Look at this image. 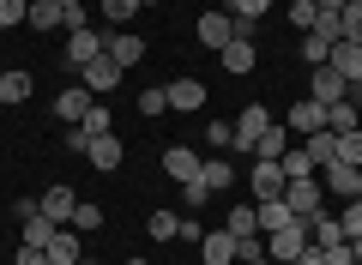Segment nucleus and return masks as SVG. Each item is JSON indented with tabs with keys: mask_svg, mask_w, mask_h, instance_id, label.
I'll use <instances>...</instances> for the list:
<instances>
[{
	"mask_svg": "<svg viewBox=\"0 0 362 265\" xmlns=\"http://www.w3.org/2000/svg\"><path fill=\"white\" fill-rule=\"evenodd\" d=\"M163 109H169V97H163L157 85H151V90H139V114H145V121H157Z\"/></svg>",
	"mask_w": 362,
	"mask_h": 265,
	"instance_id": "36",
	"label": "nucleus"
},
{
	"mask_svg": "<svg viewBox=\"0 0 362 265\" xmlns=\"http://www.w3.org/2000/svg\"><path fill=\"white\" fill-rule=\"evenodd\" d=\"M66 229H85V235H90V229H103V205L78 199V205H73V223H66Z\"/></svg>",
	"mask_w": 362,
	"mask_h": 265,
	"instance_id": "32",
	"label": "nucleus"
},
{
	"mask_svg": "<svg viewBox=\"0 0 362 265\" xmlns=\"http://www.w3.org/2000/svg\"><path fill=\"white\" fill-rule=\"evenodd\" d=\"M121 78H127V73H121L109 54H97V61L85 66V90H90V97H109V90H121Z\"/></svg>",
	"mask_w": 362,
	"mask_h": 265,
	"instance_id": "6",
	"label": "nucleus"
},
{
	"mask_svg": "<svg viewBox=\"0 0 362 265\" xmlns=\"http://www.w3.org/2000/svg\"><path fill=\"white\" fill-rule=\"evenodd\" d=\"M326 66H332V73L344 78V85H362V42H338Z\"/></svg>",
	"mask_w": 362,
	"mask_h": 265,
	"instance_id": "16",
	"label": "nucleus"
},
{
	"mask_svg": "<svg viewBox=\"0 0 362 265\" xmlns=\"http://www.w3.org/2000/svg\"><path fill=\"white\" fill-rule=\"evenodd\" d=\"M30 85H37V78H30L25 66H6V73H0V102H25Z\"/></svg>",
	"mask_w": 362,
	"mask_h": 265,
	"instance_id": "25",
	"label": "nucleus"
},
{
	"mask_svg": "<svg viewBox=\"0 0 362 265\" xmlns=\"http://www.w3.org/2000/svg\"><path fill=\"white\" fill-rule=\"evenodd\" d=\"M37 205H42V217H49V223H61V229H66V223H73V205H78V193L66 187V181H54V187L42 193Z\"/></svg>",
	"mask_w": 362,
	"mask_h": 265,
	"instance_id": "8",
	"label": "nucleus"
},
{
	"mask_svg": "<svg viewBox=\"0 0 362 265\" xmlns=\"http://www.w3.org/2000/svg\"><path fill=\"white\" fill-rule=\"evenodd\" d=\"M199 181H206L211 193H230V187H235V169H230V157L218 151V157H211V163H199Z\"/></svg>",
	"mask_w": 362,
	"mask_h": 265,
	"instance_id": "24",
	"label": "nucleus"
},
{
	"mask_svg": "<svg viewBox=\"0 0 362 265\" xmlns=\"http://www.w3.org/2000/svg\"><path fill=\"white\" fill-rule=\"evenodd\" d=\"M320 187H326V193H338V199H356L362 169H350V163H326V169H320Z\"/></svg>",
	"mask_w": 362,
	"mask_h": 265,
	"instance_id": "12",
	"label": "nucleus"
},
{
	"mask_svg": "<svg viewBox=\"0 0 362 265\" xmlns=\"http://www.w3.org/2000/svg\"><path fill=\"white\" fill-rule=\"evenodd\" d=\"M181 199H187V211H199V205L211 199V187L206 181H181Z\"/></svg>",
	"mask_w": 362,
	"mask_h": 265,
	"instance_id": "41",
	"label": "nucleus"
},
{
	"mask_svg": "<svg viewBox=\"0 0 362 265\" xmlns=\"http://www.w3.org/2000/svg\"><path fill=\"white\" fill-rule=\"evenodd\" d=\"M78 126H85L90 139H97V133H109V109H97V102H90V114H85V121H78Z\"/></svg>",
	"mask_w": 362,
	"mask_h": 265,
	"instance_id": "42",
	"label": "nucleus"
},
{
	"mask_svg": "<svg viewBox=\"0 0 362 265\" xmlns=\"http://www.w3.org/2000/svg\"><path fill=\"white\" fill-rule=\"evenodd\" d=\"M211 6H218V13H223V6H230V0H211Z\"/></svg>",
	"mask_w": 362,
	"mask_h": 265,
	"instance_id": "49",
	"label": "nucleus"
},
{
	"mask_svg": "<svg viewBox=\"0 0 362 265\" xmlns=\"http://www.w3.org/2000/svg\"><path fill=\"white\" fill-rule=\"evenodd\" d=\"M314 13H320V18H338V13H344V0H314Z\"/></svg>",
	"mask_w": 362,
	"mask_h": 265,
	"instance_id": "45",
	"label": "nucleus"
},
{
	"mask_svg": "<svg viewBox=\"0 0 362 265\" xmlns=\"http://www.w3.org/2000/svg\"><path fill=\"white\" fill-rule=\"evenodd\" d=\"M25 13H30V0H0V30H6V25H25Z\"/></svg>",
	"mask_w": 362,
	"mask_h": 265,
	"instance_id": "39",
	"label": "nucleus"
},
{
	"mask_svg": "<svg viewBox=\"0 0 362 265\" xmlns=\"http://www.w3.org/2000/svg\"><path fill=\"white\" fill-rule=\"evenodd\" d=\"M356 121H362V114H356V102H332V109H326V133H356Z\"/></svg>",
	"mask_w": 362,
	"mask_h": 265,
	"instance_id": "29",
	"label": "nucleus"
},
{
	"mask_svg": "<svg viewBox=\"0 0 362 265\" xmlns=\"http://www.w3.org/2000/svg\"><path fill=\"white\" fill-rule=\"evenodd\" d=\"M278 169H284V181H308V175H320V169H314V157L302 151V145H290V151H284V163H278Z\"/></svg>",
	"mask_w": 362,
	"mask_h": 265,
	"instance_id": "27",
	"label": "nucleus"
},
{
	"mask_svg": "<svg viewBox=\"0 0 362 265\" xmlns=\"http://www.w3.org/2000/svg\"><path fill=\"white\" fill-rule=\"evenodd\" d=\"M302 247H308V217H290L284 229H272V235H266V259L272 265H290Z\"/></svg>",
	"mask_w": 362,
	"mask_h": 265,
	"instance_id": "1",
	"label": "nucleus"
},
{
	"mask_svg": "<svg viewBox=\"0 0 362 265\" xmlns=\"http://www.w3.org/2000/svg\"><path fill=\"white\" fill-rule=\"evenodd\" d=\"M272 13V0H230V25H235V37H254V25Z\"/></svg>",
	"mask_w": 362,
	"mask_h": 265,
	"instance_id": "18",
	"label": "nucleus"
},
{
	"mask_svg": "<svg viewBox=\"0 0 362 265\" xmlns=\"http://www.w3.org/2000/svg\"><path fill=\"white\" fill-rule=\"evenodd\" d=\"M42 253H49V265H78L85 259V253H78V229H54V241Z\"/></svg>",
	"mask_w": 362,
	"mask_h": 265,
	"instance_id": "23",
	"label": "nucleus"
},
{
	"mask_svg": "<svg viewBox=\"0 0 362 265\" xmlns=\"http://www.w3.org/2000/svg\"><path fill=\"white\" fill-rule=\"evenodd\" d=\"M356 199H362V187H356Z\"/></svg>",
	"mask_w": 362,
	"mask_h": 265,
	"instance_id": "54",
	"label": "nucleus"
},
{
	"mask_svg": "<svg viewBox=\"0 0 362 265\" xmlns=\"http://www.w3.org/2000/svg\"><path fill=\"white\" fill-rule=\"evenodd\" d=\"M247 187H254V205H266V199H284V169L278 163H254V175H247Z\"/></svg>",
	"mask_w": 362,
	"mask_h": 265,
	"instance_id": "4",
	"label": "nucleus"
},
{
	"mask_svg": "<svg viewBox=\"0 0 362 265\" xmlns=\"http://www.w3.org/2000/svg\"><path fill=\"white\" fill-rule=\"evenodd\" d=\"M266 126H272V114L259 109V102H247V109L235 114V151H254V139L266 133Z\"/></svg>",
	"mask_w": 362,
	"mask_h": 265,
	"instance_id": "9",
	"label": "nucleus"
},
{
	"mask_svg": "<svg viewBox=\"0 0 362 265\" xmlns=\"http://www.w3.org/2000/svg\"><path fill=\"white\" fill-rule=\"evenodd\" d=\"M284 126H290V133H302V139H308V133H326V109L314 97H302V102H290Z\"/></svg>",
	"mask_w": 362,
	"mask_h": 265,
	"instance_id": "5",
	"label": "nucleus"
},
{
	"mask_svg": "<svg viewBox=\"0 0 362 265\" xmlns=\"http://www.w3.org/2000/svg\"><path fill=\"white\" fill-rule=\"evenodd\" d=\"M218 61H223V73H235V78L254 73V61H259V54H254V37H230V42L218 49Z\"/></svg>",
	"mask_w": 362,
	"mask_h": 265,
	"instance_id": "10",
	"label": "nucleus"
},
{
	"mask_svg": "<svg viewBox=\"0 0 362 265\" xmlns=\"http://www.w3.org/2000/svg\"><path fill=\"white\" fill-rule=\"evenodd\" d=\"M25 25L30 30H66V6H61V0H30Z\"/></svg>",
	"mask_w": 362,
	"mask_h": 265,
	"instance_id": "19",
	"label": "nucleus"
},
{
	"mask_svg": "<svg viewBox=\"0 0 362 265\" xmlns=\"http://www.w3.org/2000/svg\"><path fill=\"white\" fill-rule=\"evenodd\" d=\"M338 229H344V241H362V199H344V211H338Z\"/></svg>",
	"mask_w": 362,
	"mask_h": 265,
	"instance_id": "34",
	"label": "nucleus"
},
{
	"mask_svg": "<svg viewBox=\"0 0 362 265\" xmlns=\"http://www.w3.org/2000/svg\"><path fill=\"white\" fill-rule=\"evenodd\" d=\"M103 54L121 66V73H133V66L145 61V37H133V30H109V37H103Z\"/></svg>",
	"mask_w": 362,
	"mask_h": 265,
	"instance_id": "2",
	"label": "nucleus"
},
{
	"mask_svg": "<svg viewBox=\"0 0 362 265\" xmlns=\"http://www.w3.org/2000/svg\"><path fill=\"white\" fill-rule=\"evenodd\" d=\"M97 54H103V37H97V30H73V37H66V66H90L97 61Z\"/></svg>",
	"mask_w": 362,
	"mask_h": 265,
	"instance_id": "14",
	"label": "nucleus"
},
{
	"mask_svg": "<svg viewBox=\"0 0 362 265\" xmlns=\"http://www.w3.org/2000/svg\"><path fill=\"white\" fill-rule=\"evenodd\" d=\"M308 97L320 102V109H332V102H344V97H350V85L332 73V66H314V78H308Z\"/></svg>",
	"mask_w": 362,
	"mask_h": 265,
	"instance_id": "7",
	"label": "nucleus"
},
{
	"mask_svg": "<svg viewBox=\"0 0 362 265\" xmlns=\"http://www.w3.org/2000/svg\"><path fill=\"white\" fill-rule=\"evenodd\" d=\"M163 97H169V109H181V114L206 109V85H199V78H175V85H163Z\"/></svg>",
	"mask_w": 362,
	"mask_h": 265,
	"instance_id": "13",
	"label": "nucleus"
},
{
	"mask_svg": "<svg viewBox=\"0 0 362 265\" xmlns=\"http://www.w3.org/2000/svg\"><path fill=\"white\" fill-rule=\"evenodd\" d=\"M326 265H356V247H350V241H338V247H326Z\"/></svg>",
	"mask_w": 362,
	"mask_h": 265,
	"instance_id": "43",
	"label": "nucleus"
},
{
	"mask_svg": "<svg viewBox=\"0 0 362 265\" xmlns=\"http://www.w3.org/2000/svg\"><path fill=\"white\" fill-rule=\"evenodd\" d=\"M145 235L151 241H181V217L175 211H151L145 217Z\"/></svg>",
	"mask_w": 362,
	"mask_h": 265,
	"instance_id": "28",
	"label": "nucleus"
},
{
	"mask_svg": "<svg viewBox=\"0 0 362 265\" xmlns=\"http://www.w3.org/2000/svg\"><path fill=\"white\" fill-rule=\"evenodd\" d=\"M284 151H290V126H266L254 139V163H284Z\"/></svg>",
	"mask_w": 362,
	"mask_h": 265,
	"instance_id": "17",
	"label": "nucleus"
},
{
	"mask_svg": "<svg viewBox=\"0 0 362 265\" xmlns=\"http://www.w3.org/2000/svg\"><path fill=\"white\" fill-rule=\"evenodd\" d=\"M284 205H290V211H296V217H314V211H320V205H326V187H320V181H290V187H284Z\"/></svg>",
	"mask_w": 362,
	"mask_h": 265,
	"instance_id": "3",
	"label": "nucleus"
},
{
	"mask_svg": "<svg viewBox=\"0 0 362 265\" xmlns=\"http://www.w3.org/2000/svg\"><path fill=\"white\" fill-rule=\"evenodd\" d=\"M344 6H362V0H344Z\"/></svg>",
	"mask_w": 362,
	"mask_h": 265,
	"instance_id": "52",
	"label": "nucleus"
},
{
	"mask_svg": "<svg viewBox=\"0 0 362 265\" xmlns=\"http://www.w3.org/2000/svg\"><path fill=\"white\" fill-rule=\"evenodd\" d=\"M194 37L206 42V49H223V42L235 37V25H230V13H218V6H211V13H199V25H194Z\"/></svg>",
	"mask_w": 362,
	"mask_h": 265,
	"instance_id": "11",
	"label": "nucleus"
},
{
	"mask_svg": "<svg viewBox=\"0 0 362 265\" xmlns=\"http://www.w3.org/2000/svg\"><path fill=\"white\" fill-rule=\"evenodd\" d=\"M54 229H61V223H49V217H25V247H49V241H54Z\"/></svg>",
	"mask_w": 362,
	"mask_h": 265,
	"instance_id": "31",
	"label": "nucleus"
},
{
	"mask_svg": "<svg viewBox=\"0 0 362 265\" xmlns=\"http://www.w3.org/2000/svg\"><path fill=\"white\" fill-rule=\"evenodd\" d=\"M18 265H49V253L42 247H18Z\"/></svg>",
	"mask_w": 362,
	"mask_h": 265,
	"instance_id": "44",
	"label": "nucleus"
},
{
	"mask_svg": "<svg viewBox=\"0 0 362 265\" xmlns=\"http://www.w3.org/2000/svg\"><path fill=\"white\" fill-rule=\"evenodd\" d=\"M61 6H66V13H73V6H78V0H61Z\"/></svg>",
	"mask_w": 362,
	"mask_h": 265,
	"instance_id": "48",
	"label": "nucleus"
},
{
	"mask_svg": "<svg viewBox=\"0 0 362 265\" xmlns=\"http://www.w3.org/2000/svg\"><path fill=\"white\" fill-rule=\"evenodd\" d=\"M85 157H90V169H103V175H109V169H121V139H115V133H97Z\"/></svg>",
	"mask_w": 362,
	"mask_h": 265,
	"instance_id": "22",
	"label": "nucleus"
},
{
	"mask_svg": "<svg viewBox=\"0 0 362 265\" xmlns=\"http://www.w3.org/2000/svg\"><path fill=\"white\" fill-rule=\"evenodd\" d=\"M163 169H169V181H199V151L169 145V151H163Z\"/></svg>",
	"mask_w": 362,
	"mask_h": 265,
	"instance_id": "20",
	"label": "nucleus"
},
{
	"mask_svg": "<svg viewBox=\"0 0 362 265\" xmlns=\"http://www.w3.org/2000/svg\"><path fill=\"white\" fill-rule=\"evenodd\" d=\"M223 229H230V235H259V205H235Z\"/></svg>",
	"mask_w": 362,
	"mask_h": 265,
	"instance_id": "30",
	"label": "nucleus"
},
{
	"mask_svg": "<svg viewBox=\"0 0 362 265\" xmlns=\"http://www.w3.org/2000/svg\"><path fill=\"white\" fill-rule=\"evenodd\" d=\"M350 247H356V265H362V241H350Z\"/></svg>",
	"mask_w": 362,
	"mask_h": 265,
	"instance_id": "47",
	"label": "nucleus"
},
{
	"mask_svg": "<svg viewBox=\"0 0 362 265\" xmlns=\"http://www.w3.org/2000/svg\"><path fill=\"white\" fill-rule=\"evenodd\" d=\"M139 6H157V0H139Z\"/></svg>",
	"mask_w": 362,
	"mask_h": 265,
	"instance_id": "51",
	"label": "nucleus"
},
{
	"mask_svg": "<svg viewBox=\"0 0 362 265\" xmlns=\"http://www.w3.org/2000/svg\"><path fill=\"white\" fill-rule=\"evenodd\" d=\"M290 25H296V30H314V25H320V13H314V0H296V6H290Z\"/></svg>",
	"mask_w": 362,
	"mask_h": 265,
	"instance_id": "38",
	"label": "nucleus"
},
{
	"mask_svg": "<svg viewBox=\"0 0 362 265\" xmlns=\"http://www.w3.org/2000/svg\"><path fill=\"white\" fill-rule=\"evenodd\" d=\"M206 145H211V151H235V126L230 121H211L206 126Z\"/></svg>",
	"mask_w": 362,
	"mask_h": 265,
	"instance_id": "35",
	"label": "nucleus"
},
{
	"mask_svg": "<svg viewBox=\"0 0 362 265\" xmlns=\"http://www.w3.org/2000/svg\"><path fill=\"white\" fill-rule=\"evenodd\" d=\"M78 265H97V259H78Z\"/></svg>",
	"mask_w": 362,
	"mask_h": 265,
	"instance_id": "53",
	"label": "nucleus"
},
{
	"mask_svg": "<svg viewBox=\"0 0 362 265\" xmlns=\"http://www.w3.org/2000/svg\"><path fill=\"white\" fill-rule=\"evenodd\" d=\"M338 25H344V42H362V6H344Z\"/></svg>",
	"mask_w": 362,
	"mask_h": 265,
	"instance_id": "40",
	"label": "nucleus"
},
{
	"mask_svg": "<svg viewBox=\"0 0 362 265\" xmlns=\"http://www.w3.org/2000/svg\"><path fill=\"white\" fill-rule=\"evenodd\" d=\"M199 259H206V265H230V259H242V253H235V235H230V229H206V241H199Z\"/></svg>",
	"mask_w": 362,
	"mask_h": 265,
	"instance_id": "15",
	"label": "nucleus"
},
{
	"mask_svg": "<svg viewBox=\"0 0 362 265\" xmlns=\"http://www.w3.org/2000/svg\"><path fill=\"white\" fill-rule=\"evenodd\" d=\"M133 13H139V0H103V18H109V25H127Z\"/></svg>",
	"mask_w": 362,
	"mask_h": 265,
	"instance_id": "37",
	"label": "nucleus"
},
{
	"mask_svg": "<svg viewBox=\"0 0 362 265\" xmlns=\"http://www.w3.org/2000/svg\"><path fill=\"white\" fill-rule=\"evenodd\" d=\"M332 163L362 169V126H356V133H338V157H332Z\"/></svg>",
	"mask_w": 362,
	"mask_h": 265,
	"instance_id": "33",
	"label": "nucleus"
},
{
	"mask_svg": "<svg viewBox=\"0 0 362 265\" xmlns=\"http://www.w3.org/2000/svg\"><path fill=\"white\" fill-rule=\"evenodd\" d=\"M54 114L78 126V121H85V114H90V90H85V85H66L61 97H54Z\"/></svg>",
	"mask_w": 362,
	"mask_h": 265,
	"instance_id": "21",
	"label": "nucleus"
},
{
	"mask_svg": "<svg viewBox=\"0 0 362 265\" xmlns=\"http://www.w3.org/2000/svg\"><path fill=\"white\" fill-rule=\"evenodd\" d=\"M242 265H272V259H266V253H259V259H242Z\"/></svg>",
	"mask_w": 362,
	"mask_h": 265,
	"instance_id": "46",
	"label": "nucleus"
},
{
	"mask_svg": "<svg viewBox=\"0 0 362 265\" xmlns=\"http://www.w3.org/2000/svg\"><path fill=\"white\" fill-rule=\"evenodd\" d=\"M302 151L314 157V169H326L338 157V133H308V139H302Z\"/></svg>",
	"mask_w": 362,
	"mask_h": 265,
	"instance_id": "26",
	"label": "nucleus"
},
{
	"mask_svg": "<svg viewBox=\"0 0 362 265\" xmlns=\"http://www.w3.org/2000/svg\"><path fill=\"white\" fill-rule=\"evenodd\" d=\"M127 265H145V259H139V253H133V259H127Z\"/></svg>",
	"mask_w": 362,
	"mask_h": 265,
	"instance_id": "50",
	"label": "nucleus"
}]
</instances>
